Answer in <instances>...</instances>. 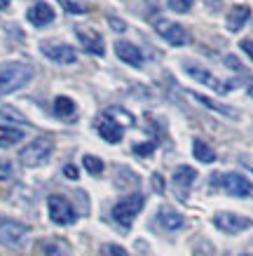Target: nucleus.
Segmentation results:
<instances>
[{
	"label": "nucleus",
	"instance_id": "nucleus-1",
	"mask_svg": "<svg viewBox=\"0 0 253 256\" xmlns=\"http://www.w3.org/2000/svg\"><path fill=\"white\" fill-rule=\"evenodd\" d=\"M33 78V66L23 62H7L0 66V99L7 94L16 92L31 82Z\"/></svg>",
	"mask_w": 253,
	"mask_h": 256
},
{
	"label": "nucleus",
	"instance_id": "nucleus-2",
	"mask_svg": "<svg viewBox=\"0 0 253 256\" xmlns=\"http://www.w3.org/2000/svg\"><path fill=\"white\" fill-rule=\"evenodd\" d=\"M54 150V144L52 139H47V136H40V139L31 141L28 146L23 148L21 153H19V160H21L23 167H40V164H45L49 160Z\"/></svg>",
	"mask_w": 253,
	"mask_h": 256
},
{
	"label": "nucleus",
	"instance_id": "nucleus-3",
	"mask_svg": "<svg viewBox=\"0 0 253 256\" xmlns=\"http://www.w3.org/2000/svg\"><path fill=\"white\" fill-rule=\"evenodd\" d=\"M143 204H146V198L141 193H134L129 195V198H124V200H120L113 207V218H115L117 224L122 226L124 230L127 228H131V224H134V218L141 214V210H143Z\"/></svg>",
	"mask_w": 253,
	"mask_h": 256
},
{
	"label": "nucleus",
	"instance_id": "nucleus-4",
	"mask_svg": "<svg viewBox=\"0 0 253 256\" xmlns=\"http://www.w3.org/2000/svg\"><path fill=\"white\" fill-rule=\"evenodd\" d=\"M211 186L214 188H223L228 195H232V198H249L253 190L251 181L246 176H242V174H214L211 176Z\"/></svg>",
	"mask_w": 253,
	"mask_h": 256
},
{
	"label": "nucleus",
	"instance_id": "nucleus-5",
	"mask_svg": "<svg viewBox=\"0 0 253 256\" xmlns=\"http://www.w3.org/2000/svg\"><path fill=\"white\" fill-rule=\"evenodd\" d=\"M47 212H49V218L56 226H73L77 221V214L73 210V204L66 198H61V195H52L47 200Z\"/></svg>",
	"mask_w": 253,
	"mask_h": 256
},
{
	"label": "nucleus",
	"instance_id": "nucleus-6",
	"mask_svg": "<svg viewBox=\"0 0 253 256\" xmlns=\"http://www.w3.org/2000/svg\"><path fill=\"white\" fill-rule=\"evenodd\" d=\"M28 235V228L14 218L0 216V244L5 247H19L23 242V238Z\"/></svg>",
	"mask_w": 253,
	"mask_h": 256
},
{
	"label": "nucleus",
	"instance_id": "nucleus-7",
	"mask_svg": "<svg viewBox=\"0 0 253 256\" xmlns=\"http://www.w3.org/2000/svg\"><path fill=\"white\" fill-rule=\"evenodd\" d=\"M214 226L223 233L237 235L242 230H246V228H251L253 221L246 216H239V214H232V212H218L214 216Z\"/></svg>",
	"mask_w": 253,
	"mask_h": 256
},
{
	"label": "nucleus",
	"instance_id": "nucleus-8",
	"mask_svg": "<svg viewBox=\"0 0 253 256\" xmlns=\"http://www.w3.org/2000/svg\"><path fill=\"white\" fill-rule=\"evenodd\" d=\"M183 70L190 76L192 80H197V82H202V85H207L209 90H214V92H218V94H225L228 90H230V85H223L214 73H209V70L204 68V66H200V64L185 62L183 64Z\"/></svg>",
	"mask_w": 253,
	"mask_h": 256
},
{
	"label": "nucleus",
	"instance_id": "nucleus-9",
	"mask_svg": "<svg viewBox=\"0 0 253 256\" xmlns=\"http://www.w3.org/2000/svg\"><path fill=\"white\" fill-rule=\"evenodd\" d=\"M155 31L160 33L162 38L167 40L169 45H174V47H181L188 42V36H185V31L178 26V24L174 22H169V19H157L155 22Z\"/></svg>",
	"mask_w": 253,
	"mask_h": 256
},
{
	"label": "nucleus",
	"instance_id": "nucleus-10",
	"mask_svg": "<svg viewBox=\"0 0 253 256\" xmlns=\"http://www.w3.org/2000/svg\"><path fill=\"white\" fill-rule=\"evenodd\" d=\"M40 50H42V54H45L47 59H52V62H56V64H75L77 62L75 50L70 45H61V42H42Z\"/></svg>",
	"mask_w": 253,
	"mask_h": 256
},
{
	"label": "nucleus",
	"instance_id": "nucleus-11",
	"mask_svg": "<svg viewBox=\"0 0 253 256\" xmlns=\"http://www.w3.org/2000/svg\"><path fill=\"white\" fill-rule=\"evenodd\" d=\"M77 38L82 42V47L89 52V54H96V56H103L106 54V47H103V38L94 28H84V26H77L75 28Z\"/></svg>",
	"mask_w": 253,
	"mask_h": 256
},
{
	"label": "nucleus",
	"instance_id": "nucleus-12",
	"mask_svg": "<svg viewBox=\"0 0 253 256\" xmlns=\"http://www.w3.org/2000/svg\"><path fill=\"white\" fill-rule=\"evenodd\" d=\"M115 54L122 59L124 64H129L134 68H138L141 64H143V54H141V50L136 45H131L127 40H117L115 42Z\"/></svg>",
	"mask_w": 253,
	"mask_h": 256
},
{
	"label": "nucleus",
	"instance_id": "nucleus-13",
	"mask_svg": "<svg viewBox=\"0 0 253 256\" xmlns=\"http://www.w3.org/2000/svg\"><path fill=\"white\" fill-rule=\"evenodd\" d=\"M99 134H101V139L108 141V144H120L122 141V127L110 116H106L99 122Z\"/></svg>",
	"mask_w": 253,
	"mask_h": 256
},
{
	"label": "nucleus",
	"instance_id": "nucleus-14",
	"mask_svg": "<svg viewBox=\"0 0 253 256\" xmlns=\"http://www.w3.org/2000/svg\"><path fill=\"white\" fill-rule=\"evenodd\" d=\"M157 224L164 228V230H181L183 228V216L178 214L176 210H171V207H162L157 212Z\"/></svg>",
	"mask_w": 253,
	"mask_h": 256
},
{
	"label": "nucleus",
	"instance_id": "nucleus-15",
	"mask_svg": "<svg viewBox=\"0 0 253 256\" xmlns=\"http://www.w3.org/2000/svg\"><path fill=\"white\" fill-rule=\"evenodd\" d=\"M28 22L33 26H47V24L54 22V10L47 5V2H35L31 10H28Z\"/></svg>",
	"mask_w": 253,
	"mask_h": 256
},
{
	"label": "nucleus",
	"instance_id": "nucleus-16",
	"mask_svg": "<svg viewBox=\"0 0 253 256\" xmlns=\"http://www.w3.org/2000/svg\"><path fill=\"white\" fill-rule=\"evenodd\" d=\"M195 178H197V172L192 170V167H188V164H183V167H178L174 172V186H176L178 193H185L195 184Z\"/></svg>",
	"mask_w": 253,
	"mask_h": 256
},
{
	"label": "nucleus",
	"instance_id": "nucleus-17",
	"mask_svg": "<svg viewBox=\"0 0 253 256\" xmlns=\"http://www.w3.org/2000/svg\"><path fill=\"white\" fill-rule=\"evenodd\" d=\"M249 16H251V10L246 8V5H237V8L230 10V14H228V28L232 33H237L239 28H244V24L249 22Z\"/></svg>",
	"mask_w": 253,
	"mask_h": 256
},
{
	"label": "nucleus",
	"instance_id": "nucleus-18",
	"mask_svg": "<svg viewBox=\"0 0 253 256\" xmlns=\"http://www.w3.org/2000/svg\"><path fill=\"white\" fill-rule=\"evenodd\" d=\"M23 139V130L12 124H0V148H12Z\"/></svg>",
	"mask_w": 253,
	"mask_h": 256
},
{
	"label": "nucleus",
	"instance_id": "nucleus-19",
	"mask_svg": "<svg viewBox=\"0 0 253 256\" xmlns=\"http://www.w3.org/2000/svg\"><path fill=\"white\" fill-rule=\"evenodd\" d=\"M190 96H195V101H200L202 106H207V108L216 110V113H221V116H225V118H237V110L230 108V106H225V104H218V101L209 99V96H202V94H190Z\"/></svg>",
	"mask_w": 253,
	"mask_h": 256
},
{
	"label": "nucleus",
	"instance_id": "nucleus-20",
	"mask_svg": "<svg viewBox=\"0 0 253 256\" xmlns=\"http://www.w3.org/2000/svg\"><path fill=\"white\" fill-rule=\"evenodd\" d=\"M54 116L63 118V120L73 118L75 116V101L68 99V96H56L54 99Z\"/></svg>",
	"mask_w": 253,
	"mask_h": 256
},
{
	"label": "nucleus",
	"instance_id": "nucleus-21",
	"mask_svg": "<svg viewBox=\"0 0 253 256\" xmlns=\"http://www.w3.org/2000/svg\"><path fill=\"white\" fill-rule=\"evenodd\" d=\"M192 153H195V158H197L200 162H204V164H211L216 160L214 148L207 146L202 139H195V144H192Z\"/></svg>",
	"mask_w": 253,
	"mask_h": 256
},
{
	"label": "nucleus",
	"instance_id": "nucleus-22",
	"mask_svg": "<svg viewBox=\"0 0 253 256\" xmlns=\"http://www.w3.org/2000/svg\"><path fill=\"white\" fill-rule=\"evenodd\" d=\"M40 249H42V254L45 256H73L70 254V249L59 240H45L42 244H40Z\"/></svg>",
	"mask_w": 253,
	"mask_h": 256
},
{
	"label": "nucleus",
	"instance_id": "nucleus-23",
	"mask_svg": "<svg viewBox=\"0 0 253 256\" xmlns=\"http://www.w3.org/2000/svg\"><path fill=\"white\" fill-rule=\"evenodd\" d=\"M82 164H84V170L89 172V174H94V176H99L101 172H103V162H101L99 158H94V156H84Z\"/></svg>",
	"mask_w": 253,
	"mask_h": 256
},
{
	"label": "nucleus",
	"instance_id": "nucleus-24",
	"mask_svg": "<svg viewBox=\"0 0 253 256\" xmlns=\"http://www.w3.org/2000/svg\"><path fill=\"white\" fill-rule=\"evenodd\" d=\"M167 5H169L171 12H176V14H185V12H190L192 10L195 0H169Z\"/></svg>",
	"mask_w": 253,
	"mask_h": 256
},
{
	"label": "nucleus",
	"instance_id": "nucleus-25",
	"mask_svg": "<svg viewBox=\"0 0 253 256\" xmlns=\"http://www.w3.org/2000/svg\"><path fill=\"white\" fill-rule=\"evenodd\" d=\"M12 176H14V167H12V162L2 160V162H0V181H9Z\"/></svg>",
	"mask_w": 253,
	"mask_h": 256
},
{
	"label": "nucleus",
	"instance_id": "nucleus-26",
	"mask_svg": "<svg viewBox=\"0 0 253 256\" xmlns=\"http://www.w3.org/2000/svg\"><path fill=\"white\" fill-rule=\"evenodd\" d=\"M153 150H155L153 141H148V144H136V146H134V153H136V156H141V158H148Z\"/></svg>",
	"mask_w": 253,
	"mask_h": 256
},
{
	"label": "nucleus",
	"instance_id": "nucleus-27",
	"mask_svg": "<svg viewBox=\"0 0 253 256\" xmlns=\"http://www.w3.org/2000/svg\"><path fill=\"white\" fill-rule=\"evenodd\" d=\"M153 188L155 193H164V178L160 174H153Z\"/></svg>",
	"mask_w": 253,
	"mask_h": 256
},
{
	"label": "nucleus",
	"instance_id": "nucleus-28",
	"mask_svg": "<svg viewBox=\"0 0 253 256\" xmlns=\"http://www.w3.org/2000/svg\"><path fill=\"white\" fill-rule=\"evenodd\" d=\"M63 8L68 10V12H73V14H82V12H87V8H82V5H75V2H63Z\"/></svg>",
	"mask_w": 253,
	"mask_h": 256
},
{
	"label": "nucleus",
	"instance_id": "nucleus-29",
	"mask_svg": "<svg viewBox=\"0 0 253 256\" xmlns=\"http://www.w3.org/2000/svg\"><path fill=\"white\" fill-rule=\"evenodd\" d=\"M106 249H108V254H110V256H129L122 247H117V244H108Z\"/></svg>",
	"mask_w": 253,
	"mask_h": 256
},
{
	"label": "nucleus",
	"instance_id": "nucleus-30",
	"mask_svg": "<svg viewBox=\"0 0 253 256\" xmlns=\"http://www.w3.org/2000/svg\"><path fill=\"white\" fill-rule=\"evenodd\" d=\"M63 174H66V178H70V181H75V178L80 176V174H77V170L73 167V164H66V167H63Z\"/></svg>",
	"mask_w": 253,
	"mask_h": 256
},
{
	"label": "nucleus",
	"instance_id": "nucleus-31",
	"mask_svg": "<svg viewBox=\"0 0 253 256\" xmlns=\"http://www.w3.org/2000/svg\"><path fill=\"white\" fill-rule=\"evenodd\" d=\"M239 47H242L246 54H249V56L253 59V40H242V45H239Z\"/></svg>",
	"mask_w": 253,
	"mask_h": 256
},
{
	"label": "nucleus",
	"instance_id": "nucleus-32",
	"mask_svg": "<svg viewBox=\"0 0 253 256\" xmlns=\"http://www.w3.org/2000/svg\"><path fill=\"white\" fill-rule=\"evenodd\" d=\"M108 22H110V26H113V28H115V31H124V24L120 22V19H115V16H110V19H108Z\"/></svg>",
	"mask_w": 253,
	"mask_h": 256
},
{
	"label": "nucleus",
	"instance_id": "nucleus-33",
	"mask_svg": "<svg viewBox=\"0 0 253 256\" xmlns=\"http://www.w3.org/2000/svg\"><path fill=\"white\" fill-rule=\"evenodd\" d=\"M239 162L244 164L246 170H251V172H253V158H251V156H242V160H239Z\"/></svg>",
	"mask_w": 253,
	"mask_h": 256
},
{
	"label": "nucleus",
	"instance_id": "nucleus-34",
	"mask_svg": "<svg viewBox=\"0 0 253 256\" xmlns=\"http://www.w3.org/2000/svg\"><path fill=\"white\" fill-rule=\"evenodd\" d=\"M225 64H228L230 68H235V70H242V66H239V62H235V56H225Z\"/></svg>",
	"mask_w": 253,
	"mask_h": 256
},
{
	"label": "nucleus",
	"instance_id": "nucleus-35",
	"mask_svg": "<svg viewBox=\"0 0 253 256\" xmlns=\"http://www.w3.org/2000/svg\"><path fill=\"white\" fill-rule=\"evenodd\" d=\"M246 92H249V96H253V78L246 80Z\"/></svg>",
	"mask_w": 253,
	"mask_h": 256
},
{
	"label": "nucleus",
	"instance_id": "nucleus-36",
	"mask_svg": "<svg viewBox=\"0 0 253 256\" xmlns=\"http://www.w3.org/2000/svg\"><path fill=\"white\" fill-rule=\"evenodd\" d=\"M9 8V0H0V10H7Z\"/></svg>",
	"mask_w": 253,
	"mask_h": 256
}]
</instances>
